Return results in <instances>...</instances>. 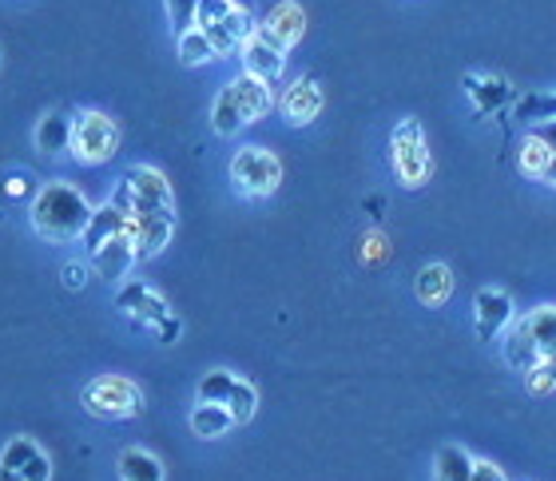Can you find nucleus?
<instances>
[{
	"instance_id": "1",
	"label": "nucleus",
	"mask_w": 556,
	"mask_h": 481,
	"mask_svg": "<svg viewBox=\"0 0 556 481\" xmlns=\"http://www.w3.org/2000/svg\"><path fill=\"white\" fill-rule=\"evenodd\" d=\"M28 219H33V231L45 243L64 246L84 236V227L92 219V203L80 188H72L68 179H48L45 188L36 191Z\"/></svg>"
},
{
	"instance_id": "2",
	"label": "nucleus",
	"mask_w": 556,
	"mask_h": 481,
	"mask_svg": "<svg viewBox=\"0 0 556 481\" xmlns=\"http://www.w3.org/2000/svg\"><path fill=\"white\" fill-rule=\"evenodd\" d=\"M80 406L92 414V418H100V422H128V418L143 414L148 398H143L139 382H131V378L100 375L80 390Z\"/></svg>"
},
{
	"instance_id": "3",
	"label": "nucleus",
	"mask_w": 556,
	"mask_h": 481,
	"mask_svg": "<svg viewBox=\"0 0 556 481\" xmlns=\"http://www.w3.org/2000/svg\"><path fill=\"white\" fill-rule=\"evenodd\" d=\"M119 152V124L108 112H76L72 116V140H68V155L80 167H100L108 160H116Z\"/></svg>"
},
{
	"instance_id": "4",
	"label": "nucleus",
	"mask_w": 556,
	"mask_h": 481,
	"mask_svg": "<svg viewBox=\"0 0 556 481\" xmlns=\"http://www.w3.org/2000/svg\"><path fill=\"white\" fill-rule=\"evenodd\" d=\"M390 164H394V176L402 188H421L429 179V172H433L426 128H421L414 116L397 119L394 136H390Z\"/></svg>"
},
{
	"instance_id": "5",
	"label": "nucleus",
	"mask_w": 556,
	"mask_h": 481,
	"mask_svg": "<svg viewBox=\"0 0 556 481\" xmlns=\"http://www.w3.org/2000/svg\"><path fill=\"white\" fill-rule=\"evenodd\" d=\"M227 172H231L235 191L247 195V200H267V195L278 191V183H282V160L275 152H267V148H258V143L239 148L231 155Z\"/></svg>"
},
{
	"instance_id": "6",
	"label": "nucleus",
	"mask_w": 556,
	"mask_h": 481,
	"mask_svg": "<svg viewBox=\"0 0 556 481\" xmlns=\"http://www.w3.org/2000/svg\"><path fill=\"white\" fill-rule=\"evenodd\" d=\"M124 236L131 239V251H136V263H148L172 243L175 236V215L160 212V207H148V203H136V212L124 219Z\"/></svg>"
},
{
	"instance_id": "7",
	"label": "nucleus",
	"mask_w": 556,
	"mask_h": 481,
	"mask_svg": "<svg viewBox=\"0 0 556 481\" xmlns=\"http://www.w3.org/2000/svg\"><path fill=\"white\" fill-rule=\"evenodd\" d=\"M116 306H119V315L131 318L136 327H155L160 318L172 315L167 299H163V294L155 291L148 279H124V282H119Z\"/></svg>"
},
{
	"instance_id": "8",
	"label": "nucleus",
	"mask_w": 556,
	"mask_h": 481,
	"mask_svg": "<svg viewBox=\"0 0 556 481\" xmlns=\"http://www.w3.org/2000/svg\"><path fill=\"white\" fill-rule=\"evenodd\" d=\"M323 104H326L323 84L311 80V76H299V80L282 92V100H278V107H282V119H287L290 128H306V124H314V119H318V112H323Z\"/></svg>"
},
{
	"instance_id": "9",
	"label": "nucleus",
	"mask_w": 556,
	"mask_h": 481,
	"mask_svg": "<svg viewBox=\"0 0 556 481\" xmlns=\"http://www.w3.org/2000/svg\"><path fill=\"white\" fill-rule=\"evenodd\" d=\"M0 466H9L16 478L24 481H52V458L45 454L40 442L33 438H12L9 446L0 450Z\"/></svg>"
},
{
	"instance_id": "10",
	"label": "nucleus",
	"mask_w": 556,
	"mask_h": 481,
	"mask_svg": "<svg viewBox=\"0 0 556 481\" xmlns=\"http://www.w3.org/2000/svg\"><path fill=\"white\" fill-rule=\"evenodd\" d=\"M258 33L267 36L270 45L290 52L306 36V12H302L299 0H278L275 9L267 12V21L258 24Z\"/></svg>"
},
{
	"instance_id": "11",
	"label": "nucleus",
	"mask_w": 556,
	"mask_h": 481,
	"mask_svg": "<svg viewBox=\"0 0 556 481\" xmlns=\"http://www.w3.org/2000/svg\"><path fill=\"white\" fill-rule=\"evenodd\" d=\"M239 60H243L247 76H258V80H267V84H275L278 76L287 72V52L270 45L267 36L258 33V24H255V33L243 40V48H239Z\"/></svg>"
},
{
	"instance_id": "12",
	"label": "nucleus",
	"mask_w": 556,
	"mask_h": 481,
	"mask_svg": "<svg viewBox=\"0 0 556 481\" xmlns=\"http://www.w3.org/2000/svg\"><path fill=\"white\" fill-rule=\"evenodd\" d=\"M513 318V299L509 291H501V287H485V291H477L473 299V327H477V339H497L501 330L509 327Z\"/></svg>"
},
{
	"instance_id": "13",
	"label": "nucleus",
	"mask_w": 556,
	"mask_h": 481,
	"mask_svg": "<svg viewBox=\"0 0 556 481\" xmlns=\"http://www.w3.org/2000/svg\"><path fill=\"white\" fill-rule=\"evenodd\" d=\"M227 92H231L243 124H258V119L270 116V107H275V92H270V84L258 80V76H247V72H239L235 80H227Z\"/></svg>"
},
{
	"instance_id": "14",
	"label": "nucleus",
	"mask_w": 556,
	"mask_h": 481,
	"mask_svg": "<svg viewBox=\"0 0 556 481\" xmlns=\"http://www.w3.org/2000/svg\"><path fill=\"white\" fill-rule=\"evenodd\" d=\"M88 267L100 275L104 282H124L131 275V267H136V251H131V239L119 231V236H112L104 246H96L92 255H88Z\"/></svg>"
},
{
	"instance_id": "15",
	"label": "nucleus",
	"mask_w": 556,
	"mask_h": 481,
	"mask_svg": "<svg viewBox=\"0 0 556 481\" xmlns=\"http://www.w3.org/2000/svg\"><path fill=\"white\" fill-rule=\"evenodd\" d=\"M124 179H128V188H131V195H136V203H148V207H160V212L175 215V191H172V183H167V176H163L160 167L131 164Z\"/></svg>"
},
{
	"instance_id": "16",
	"label": "nucleus",
	"mask_w": 556,
	"mask_h": 481,
	"mask_svg": "<svg viewBox=\"0 0 556 481\" xmlns=\"http://www.w3.org/2000/svg\"><path fill=\"white\" fill-rule=\"evenodd\" d=\"M203 33H207L211 48H215V60H223V56H239V48H243V40H247L251 33H255V16H251V12H243V9H231L227 16H223V21L207 24Z\"/></svg>"
},
{
	"instance_id": "17",
	"label": "nucleus",
	"mask_w": 556,
	"mask_h": 481,
	"mask_svg": "<svg viewBox=\"0 0 556 481\" xmlns=\"http://www.w3.org/2000/svg\"><path fill=\"white\" fill-rule=\"evenodd\" d=\"M68 140H72V116H64V112H45L33 131L36 152L45 155V160H60V155L68 152Z\"/></svg>"
},
{
	"instance_id": "18",
	"label": "nucleus",
	"mask_w": 556,
	"mask_h": 481,
	"mask_svg": "<svg viewBox=\"0 0 556 481\" xmlns=\"http://www.w3.org/2000/svg\"><path fill=\"white\" fill-rule=\"evenodd\" d=\"M453 287H457V279H453V270L445 263H426L414 279V294L421 306H445Z\"/></svg>"
},
{
	"instance_id": "19",
	"label": "nucleus",
	"mask_w": 556,
	"mask_h": 481,
	"mask_svg": "<svg viewBox=\"0 0 556 481\" xmlns=\"http://www.w3.org/2000/svg\"><path fill=\"white\" fill-rule=\"evenodd\" d=\"M187 426H191V434L203 438V442H215V438L231 434V410L227 406H219V402H195L191 406V414H187Z\"/></svg>"
},
{
	"instance_id": "20",
	"label": "nucleus",
	"mask_w": 556,
	"mask_h": 481,
	"mask_svg": "<svg viewBox=\"0 0 556 481\" xmlns=\"http://www.w3.org/2000/svg\"><path fill=\"white\" fill-rule=\"evenodd\" d=\"M116 473L119 481H163V461L143 446H128L119 450L116 458Z\"/></svg>"
},
{
	"instance_id": "21",
	"label": "nucleus",
	"mask_w": 556,
	"mask_h": 481,
	"mask_svg": "<svg viewBox=\"0 0 556 481\" xmlns=\"http://www.w3.org/2000/svg\"><path fill=\"white\" fill-rule=\"evenodd\" d=\"M124 231V215L112 207V203H100V207H92V219H88V227H84V236H80V243H84V251L92 255L96 246H104L112 236H119Z\"/></svg>"
},
{
	"instance_id": "22",
	"label": "nucleus",
	"mask_w": 556,
	"mask_h": 481,
	"mask_svg": "<svg viewBox=\"0 0 556 481\" xmlns=\"http://www.w3.org/2000/svg\"><path fill=\"white\" fill-rule=\"evenodd\" d=\"M505 363H509L513 370H521V375L541 363L536 342H533V334H529V327H525V318H517V327H509V334H505Z\"/></svg>"
},
{
	"instance_id": "23",
	"label": "nucleus",
	"mask_w": 556,
	"mask_h": 481,
	"mask_svg": "<svg viewBox=\"0 0 556 481\" xmlns=\"http://www.w3.org/2000/svg\"><path fill=\"white\" fill-rule=\"evenodd\" d=\"M465 92L477 104V112H497L509 100V84L497 76H465Z\"/></svg>"
},
{
	"instance_id": "24",
	"label": "nucleus",
	"mask_w": 556,
	"mask_h": 481,
	"mask_svg": "<svg viewBox=\"0 0 556 481\" xmlns=\"http://www.w3.org/2000/svg\"><path fill=\"white\" fill-rule=\"evenodd\" d=\"M548 164H553V148H548L536 131H529V136L521 140V148H517V167H521V176L525 179H541Z\"/></svg>"
},
{
	"instance_id": "25",
	"label": "nucleus",
	"mask_w": 556,
	"mask_h": 481,
	"mask_svg": "<svg viewBox=\"0 0 556 481\" xmlns=\"http://www.w3.org/2000/svg\"><path fill=\"white\" fill-rule=\"evenodd\" d=\"M473 458L462 446H441L433 454V481H469Z\"/></svg>"
},
{
	"instance_id": "26",
	"label": "nucleus",
	"mask_w": 556,
	"mask_h": 481,
	"mask_svg": "<svg viewBox=\"0 0 556 481\" xmlns=\"http://www.w3.org/2000/svg\"><path fill=\"white\" fill-rule=\"evenodd\" d=\"M175 48H179V64L184 68H203V64L215 60V48H211L203 28H187L184 36H175Z\"/></svg>"
},
{
	"instance_id": "27",
	"label": "nucleus",
	"mask_w": 556,
	"mask_h": 481,
	"mask_svg": "<svg viewBox=\"0 0 556 481\" xmlns=\"http://www.w3.org/2000/svg\"><path fill=\"white\" fill-rule=\"evenodd\" d=\"M211 128H215V136H223V140H231V136H239V131L247 128L231 92H227V84H223L219 96H215V104H211Z\"/></svg>"
},
{
	"instance_id": "28",
	"label": "nucleus",
	"mask_w": 556,
	"mask_h": 481,
	"mask_svg": "<svg viewBox=\"0 0 556 481\" xmlns=\"http://www.w3.org/2000/svg\"><path fill=\"white\" fill-rule=\"evenodd\" d=\"M525 327H529V334H533L541 358L556 351V306H536L533 315H525Z\"/></svg>"
},
{
	"instance_id": "29",
	"label": "nucleus",
	"mask_w": 556,
	"mask_h": 481,
	"mask_svg": "<svg viewBox=\"0 0 556 481\" xmlns=\"http://www.w3.org/2000/svg\"><path fill=\"white\" fill-rule=\"evenodd\" d=\"M223 406L231 410L235 426L251 422V418H255V410H258V390L251 387V382H243V378H235V387H231V394H227V402H223Z\"/></svg>"
},
{
	"instance_id": "30",
	"label": "nucleus",
	"mask_w": 556,
	"mask_h": 481,
	"mask_svg": "<svg viewBox=\"0 0 556 481\" xmlns=\"http://www.w3.org/2000/svg\"><path fill=\"white\" fill-rule=\"evenodd\" d=\"M517 119H525V124H548V119H556V92L525 96L521 104H517Z\"/></svg>"
},
{
	"instance_id": "31",
	"label": "nucleus",
	"mask_w": 556,
	"mask_h": 481,
	"mask_svg": "<svg viewBox=\"0 0 556 481\" xmlns=\"http://www.w3.org/2000/svg\"><path fill=\"white\" fill-rule=\"evenodd\" d=\"M231 387H235V375L231 370H207V375L199 378V387H195V394H199V402H227V394H231Z\"/></svg>"
},
{
	"instance_id": "32",
	"label": "nucleus",
	"mask_w": 556,
	"mask_h": 481,
	"mask_svg": "<svg viewBox=\"0 0 556 481\" xmlns=\"http://www.w3.org/2000/svg\"><path fill=\"white\" fill-rule=\"evenodd\" d=\"M163 9H167V21H172V33L175 36H184L187 28H195L199 0H163Z\"/></svg>"
},
{
	"instance_id": "33",
	"label": "nucleus",
	"mask_w": 556,
	"mask_h": 481,
	"mask_svg": "<svg viewBox=\"0 0 556 481\" xmlns=\"http://www.w3.org/2000/svg\"><path fill=\"white\" fill-rule=\"evenodd\" d=\"M231 9H235L231 0H199V9H195V28H207V24L223 21V16H227Z\"/></svg>"
},
{
	"instance_id": "34",
	"label": "nucleus",
	"mask_w": 556,
	"mask_h": 481,
	"mask_svg": "<svg viewBox=\"0 0 556 481\" xmlns=\"http://www.w3.org/2000/svg\"><path fill=\"white\" fill-rule=\"evenodd\" d=\"M108 203L116 207L124 219H128L131 212H136V195H131V188H128V179H119L116 188H112V195H108Z\"/></svg>"
},
{
	"instance_id": "35",
	"label": "nucleus",
	"mask_w": 556,
	"mask_h": 481,
	"mask_svg": "<svg viewBox=\"0 0 556 481\" xmlns=\"http://www.w3.org/2000/svg\"><path fill=\"white\" fill-rule=\"evenodd\" d=\"M151 330H155V339H160L163 346H172V342H179V334H184V322H179L175 315H167V318H160Z\"/></svg>"
},
{
	"instance_id": "36",
	"label": "nucleus",
	"mask_w": 556,
	"mask_h": 481,
	"mask_svg": "<svg viewBox=\"0 0 556 481\" xmlns=\"http://www.w3.org/2000/svg\"><path fill=\"white\" fill-rule=\"evenodd\" d=\"M88 258H76V263H68V267H64V282H68L72 291H80L84 282H88Z\"/></svg>"
},
{
	"instance_id": "37",
	"label": "nucleus",
	"mask_w": 556,
	"mask_h": 481,
	"mask_svg": "<svg viewBox=\"0 0 556 481\" xmlns=\"http://www.w3.org/2000/svg\"><path fill=\"white\" fill-rule=\"evenodd\" d=\"M469 481H505V473H501V466H493V461L473 458V473H469Z\"/></svg>"
},
{
	"instance_id": "38",
	"label": "nucleus",
	"mask_w": 556,
	"mask_h": 481,
	"mask_svg": "<svg viewBox=\"0 0 556 481\" xmlns=\"http://www.w3.org/2000/svg\"><path fill=\"white\" fill-rule=\"evenodd\" d=\"M366 258H382L386 255V239L382 236H366V251H362Z\"/></svg>"
},
{
	"instance_id": "39",
	"label": "nucleus",
	"mask_w": 556,
	"mask_h": 481,
	"mask_svg": "<svg viewBox=\"0 0 556 481\" xmlns=\"http://www.w3.org/2000/svg\"><path fill=\"white\" fill-rule=\"evenodd\" d=\"M536 136H541V140H545L548 148H553V155H556V119H548V124H541V128H536Z\"/></svg>"
},
{
	"instance_id": "40",
	"label": "nucleus",
	"mask_w": 556,
	"mask_h": 481,
	"mask_svg": "<svg viewBox=\"0 0 556 481\" xmlns=\"http://www.w3.org/2000/svg\"><path fill=\"white\" fill-rule=\"evenodd\" d=\"M24 188H33V183H24V176H12L4 191H9V195H24Z\"/></svg>"
},
{
	"instance_id": "41",
	"label": "nucleus",
	"mask_w": 556,
	"mask_h": 481,
	"mask_svg": "<svg viewBox=\"0 0 556 481\" xmlns=\"http://www.w3.org/2000/svg\"><path fill=\"white\" fill-rule=\"evenodd\" d=\"M541 183H548V188H556V155H553V164L545 167V176H541Z\"/></svg>"
},
{
	"instance_id": "42",
	"label": "nucleus",
	"mask_w": 556,
	"mask_h": 481,
	"mask_svg": "<svg viewBox=\"0 0 556 481\" xmlns=\"http://www.w3.org/2000/svg\"><path fill=\"white\" fill-rule=\"evenodd\" d=\"M541 363H545V370L556 378V351H553V354H545V358H541Z\"/></svg>"
},
{
	"instance_id": "43",
	"label": "nucleus",
	"mask_w": 556,
	"mask_h": 481,
	"mask_svg": "<svg viewBox=\"0 0 556 481\" xmlns=\"http://www.w3.org/2000/svg\"><path fill=\"white\" fill-rule=\"evenodd\" d=\"M0 481H24V478H16V473H12L9 466H0Z\"/></svg>"
},
{
	"instance_id": "44",
	"label": "nucleus",
	"mask_w": 556,
	"mask_h": 481,
	"mask_svg": "<svg viewBox=\"0 0 556 481\" xmlns=\"http://www.w3.org/2000/svg\"><path fill=\"white\" fill-rule=\"evenodd\" d=\"M231 4H235V9H243V12L255 9V0H231Z\"/></svg>"
}]
</instances>
